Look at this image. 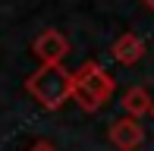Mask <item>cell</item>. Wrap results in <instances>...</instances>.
<instances>
[{
  "label": "cell",
  "mask_w": 154,
  "mask_h": 151,
  "mask_svg": "<svg viewBox=\"0 0 154 151\" xmlns=\"http://www.w3.org/2000/svg\"><path fill=\"white\" fill-rule=\"evenodd\" d=\"M113 88H116L113 85V76L104 69L101 63H94V60H85V63L72 72V101L85 113L101 110V107L110 101Z\"/></svg>",
  "instance_id": "obj_2"
},
{
  "label": "cell",
  "mask_w": 154,
  "mask_h": 151,
  "mask_svg": "<svg viewBox=\"0 0 154 151\" xmlns=\"http://www.w3.org/2000/svg\"><path fill=\"white\" fill-rule=\"evenodd\" d=\"M120 104H123V113H126V116H135V120L154 110V101H151V94L145 91L142 85L129 88V91L123 94V101H120Z\"/></svg>",
  "instance_id": "obj_6"
},
{
  "label": "cell",
  "mask_w": 154,
  "mask_h": 151,
  "mask_svg": "<svg viewBox=\"0 0 154 151\" xmlns=\"http://www.w3.org/2000/svg\"><path fill=\"white\" fill-rule=\"evenodd\" d=\"M151 113H154V110H151Z\"/></svg>",
  "instance_id": "obj_9"
},
{
  "label": "cell",
  "mask_w": 154,
  "mask_h": 151,
  "mask_svg": "<svg viewBox=\"0 0 154 151\" xmlns=\"http://www.w3.org/2000/svg\"><path fill=\"white\" fill-rule=\"evenodd\" d=\"M110 142H113V148L120 151H135L138 145L145 142V129L142 123L135 120V116H120V120L110 123Z\"/></svg>",
  "instance_id": "obj_4"
},
{
  "label": "cell",
  "mask_w": 154,
  "mask_h": 151,
  "mask_svg": "<svg viewBox=\"0 0 154 151\" xmlns=\"http://www.w3.org/2000/svg\"><path fill=\"white\" fill-rule=\"evenodd\" d=\"M25 91L47 110H60L69 98H72V72L63 63H41L29 79H25Z\"/></svg>",
  "instance_id": "obj_1"
},
{
  "label": "cell",
  "mask_w": 154,
  "mask_h": 151,
  "mask_svg": "<svg viewBox=\"0 0 154 151\" xmlns=\"http://www.w3.org/2000/svg\"><path fill=\"white\" fill-rule=\"evenodd\" d=\"M32 54L41 60V63H63L66 54H69V41H66L63 32L47 29V32H41V35L32 41Z\"/></svg>",
  "instance_id": "obj_3"
},
{
  "label": "cell",
  "mask_w": 154,
  "mask_h": 151,
  "mask_svg": "<svg viewBox=\"0 0 154 151\" xmlns=\"http://www.w3.org/2000/svg\"><path fill=\"white\" fill-rule=\"evenodd\" d=\"M142 3H145V6H151V10H154V0H142Z\"/></svg>",
  "instance_id": "obj_8"
},
{
  "label": "cell",
  "mask_w": 154,
  "mask_h": 151,
  "mask_svg": "<svg viewBox=\"0 0 154 151\" xmlns=\"http://www.w3.org/2000/svg\"><path fill=\"white\" fill-rule=\"evenodd\" d=\"M25 151H57V148H54L51 142H44V139H38V142H35L32 148H25Z\"/></svg>",
  "instance_id": "obj_7"
},
{
  "label": "cell",
  "mask_w": 154,
  "mask_h": 151,
  "mask_svg": "<svg viewBox=\"0 0 154 151\" xmlns=\"http://www.w3.org/2000/svg\"><path fill=\"white\" fill-rule=\"evenodd\" d=\"M110 57H113L116 63H123V66H132V63H138V60L145 57V41L138 38L135 32H126V35H120L113 41Z\"/></svg>",
  "instance_id": "obj_5"
}]
</instances>
